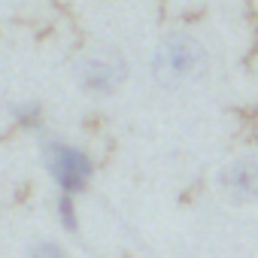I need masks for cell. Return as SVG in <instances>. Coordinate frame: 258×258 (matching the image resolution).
<instances>
[{"instance_id": "6da1fadb", "label": "cell", "mask_w": 258, "mask_h": 258, "mask_svg": "<svg viewBox=\"0 0 258 258\" xmlns=\"http://www.w3.org/2000/svg\"><path fill=\"white\" fill-rule=\"evenodd\" d=\"M43 161H46V170L52 173V179L58 182L61 191H67V195L85 191V185L91 179V158L79 146L49 140L43 146Z\"/></svg>"}, {"instance_id": "7a4b0ae2", "label": "cell", "mask_w": 258, "mask_h": 258, "mask_svg": "<svg viewBox=\"0 0 258 258\" xmlns=\"http://www.w3.org/2000/svg\"><path fill=\"white\" fill-rule=\"evenodd\" d=\"M201 67H204V52L191 37H167L152 61V73L164 85H179Z\"/></svg>"}, {"instance_id": "3957f363", "label": "cell", "mask_w": 258, "mask_h": 258, "mask_svg": "<svg viewBox=\"0 0 258 258\" xmlns=\"http://www.w3.org/2000/svg\"><path fill=\"white\" fill-rule=\"evenodd\" d=\"M127 70H124V61L121 58H91L85 61L79 79H82V88L94 91V94H109L115 91L121 82H124Z\"/></svg>"}, {"instance_id": "277c9868", "label": "cell", "mask_w": 258, "mask_h": 258, "mask_svg": "<svg viewBox=\"0 0 258 258\" xmlns=\"http://www.w3.org/2000/svg\"><path fill=\"white\" fill-rule=\"evenodd\" d=\"M222 185L228 191V198L234 201H255L258 198V158H240L234 161L225 176H222Z\"/></svg>"}, {"instance_id": "5b68a950", "label": "cell", "mask_w": 258, "mask_h": 258, "mask_svg": "<svg viewBox=\"0 0 258 258\" xmlns=\"http://www.w3.org/2000/svg\"><path fill=\"white\" fill-rule=\"evenodd\" d=\"M58 219H61V225H64L67 231H76V228H79L76 204H73V195H67V191H61V198H58Z\"/></svg>"}, {"instance_id": "8992f818", "label": "cell", "mask_w": 258, "mask_h": 258, "mask_svg": "<svg viewBox=\"0 0 258 258\" xmlns=\"http://www.w3.org/2000/svg\"><path fill=\"white\" fill-rule=\"evenodd\" d=\"M13 118L22 124V127H40V103H19L13 106Z\"/></svg>"}, {"instance_id": "52a82bcc", "label": "cell", "mask_w": 258, "mask_h": 258, "mask_svg": "<svg viewBox=\"0 0 258 258\" xmlns=\"http://www.w3.org/2000/svg\"><path fill=\"white\" fill-rule=\"evenodd\" d=\"M31 255H34V258H67V252H64L58 243H52V240H40V243L31 249Z\"/></svg>"}]
</instances>
